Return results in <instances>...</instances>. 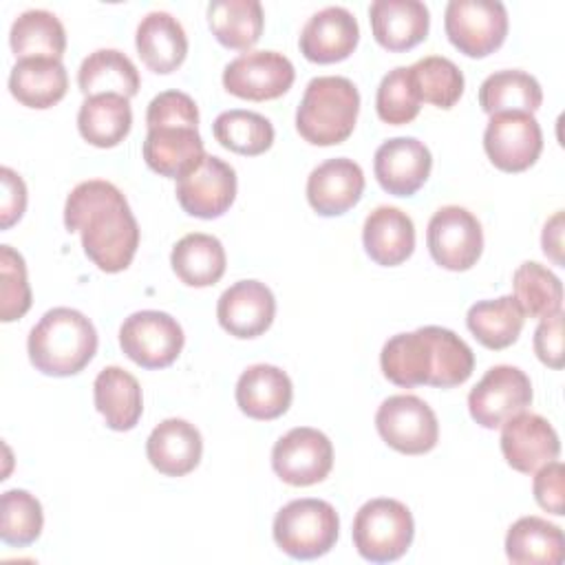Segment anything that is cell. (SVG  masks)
Wrapping results in <instances>:
<instances>
[{
	"instance_id": "obj_1",
	"label": "cell",
	"mask_w": 565,
	"mask_h": 565,
	"mask_svg": "<svg viewBox=\"0 0 565 565\" xmlns=\"http://www.w3.org/2000/svg\"><path fill=\"white\" fill-rule=\"evenodd\" d=\"M64 225L79 232L84 254L106 274L124 271L137 254V218L124 192L110 181L77 183L64 203Z\"/></svg>"
},
{
	"instance_id": "obj_2",
	"label": "cell",
	"mask_w": 565,
	"mask_h": 565,
	"mask_svg": "<svg viewBox=\"0 0 565 565\" xmlns=\"http://www.w3.org/2000/svg\"><path fill=\"white\" fill-rule=\"evenodd\" d=\"M380 366L384 377L402 388L422 384L452 388L472 375L475 353L455 331L428 324L388 338Z\"/></svg>"
},
{
	"instance_id": "obj_3",
	"label": "cell",
	"mask_w": 565,
	"mask_h": 565,
	"mask_svg": "<svg viewBox=\"0 0 565 565\" xmlns=\"http://www.w3.org/2000/svg\"><path fill=\"white\" fill-rule=\"evenodd\" d=\"M26 351L31 364L53 377L79 373L97 351V331L77 309L53 307L29 331Z\"/></svg>"
},
{
	"instance_id": "obj_4",
	"label": "cell",
	"mask_w": 565,
	"mask_h": 565,
	"mask_svg": "<svg viewBox=\"0 0 565 565\" xmlns=\"http://www.w3.org/2000/svg\"><path fill=\"white\" fill-rule=\"evenodd\" d=\"M360 113V93L342 75L313 77L296 110V130L313 146H335L349 139Z\"/></svg>"
},
{
	"instance_id": "obj_5",
	"label": "cell",
	"mask_w": 565,
	"mask_h": 565,
	"mask_svg": "<svg viewBox=\"0 0 565 565\" xmlns=\"http://www.w3.org/2000/svg\"><path fill=\"white\" fill-rule=\"evenodd\" d=\"M274 541L291 558L311 561L324 556L338 541L340 519L322 499H296L282 505L274 519Z\"/></svg>"
},
{
	"instance_id": "obj_6",
	"label": "cell",
	"mask_w": 565,
	"mask_h": 565,
	"mask_svg": "<svg viewBox=\"0 0 565 565\" xmlns=\"http://www.w3.org/2000/svg\"><path fill=\"white\" fill-rule=\"evenodd\" d=\"M353 545L371 563H391L404 556L415 536L411 510L397 499H371L353 519Z\"/></svg>"
},
{
	"instance_id": "obj_7",
	"label": "cell",
	"mask_w": 565,
	"mask_h": 565,
	"mask_svg": "<svg viewBox=\"0 0 565 565\" xmlns=\"http://www.w3.org/2000/svg\"><path fill=\"white\" fill-rule=\"evenodd\" d=\"M444 26L450 44L463 55L486 57L508 35V11L499 0H450Z\"/></svg>"
},
{
	"instance_id": "obj_8",
	"label": "cell",
	"mask_w": 565,
	"mask_h": 565,
	"mask_svg": "<svg viewBox=\"0 0 565 565\" xmlns=\"http://www.w3.org/2000/svg\"><path fill=\"white\" fill-rule=\"evenodd\" d=\"M183 342L181 324L166 311H135L119 327L121 351L143 369L170 366L179 358Z\"/></svg>"
},
{
	"instance_id": "obj_9",
	"label": "cell",
	"mask_w": 565,
	"mask_h": 565,
	"mask_svg": "<svg viewBox=\"0 0 565 565\" xmlns=\"http://www.w3.org/2000/svg\"><path fill=\"white\" fill-rule=\"evenodd\" d=\"M380 437L397 452L424 455L437 446L439 424L433 408L417 395H391L375 413Z\"/></svg>"
},
{
	"instance_id": "obj_10",
	"label": "cell",
	"mask_w": 565,
	"mask_h": 565,
	"mask_svg": "<svg viewBox=\"0 0 565 565\" xmlns=\"http://www.w3.org/2000/svg\"><path fill=\"white\" fill-rule=\"evenodd\" d=\"M426 245L439 267L466 271L477 265L483 252V230L466 207L444 205L428 221Z\"/></svg>"
},
{
	"instance_id": "obj_11",
	"label": "cell",
	"mask_w": 565,
	"mask_h": 565,
	"mask_svg": "<svg viewBox=\"0 0 565 565\" xmlns=\"http://www.w3.org/2000/svg\"><path fill=\"white\" fill-rule=\"evenodd\" d=\"M532 404V382L510 364H497L486 371L468 395L470 417L483 428H501L510 417Z\"/></svg>"
},
{
	"instance_id": "obj_12",
	"label": "cell",
	"mask_w": 565,
	"mask_h": 565,
	"mask_svg": "<svg viewBox=\"0 0 565 565\" xmlns=\"http://www.w3.org/2000/svg\"><path fill=\"white\" fill-rule=\"evenodd\" d=\"M488 159L503 172H523L536 163L543 150V132L532 113H497L483 132Z\"/></svg>"
},
{
	"instance_id": "obj_13",
	"label": "cell",
	"mask_w": 565,
	"mask_h": 565,
	"mask_svg": "<svg viewBox=\"0 0 565 565\" xmlns=\"http://www.w3.org/2000/svg\"><path fill=\"white\" fill-rule=\"evenodd\" d=\"M271 468L289 486L320 483L333 468V446L318 428H291L274 444Z\"/></svg>"
},
{
	"instance_id": "obj_14",
	"label": "cell",
	"mask_w": 565,
	"mask_h": 565,
	"mask_svg": "<svg viewBox=\"0 0 565 565\" xmlns=\"http://www.w3.org/2000/svg\"><path fill=\"white\" fill-rule=\"evenodd\" d=\"M294 77V64L282 53L247 51L225 66L223 86L241 99L265 102L285 95L291 88Z\"/></svg>"
},
{
	"instance_id": "obj_15",
	"label": "cell",
	"mask_w": 565,
	"mask_h": 565,
	"mask_svg": "<svg viewBox=\"0 0 565 565\" xmlns=\"http://www.w3.org/2000/svg\"><path fill=\"white\" fill-rule=\"evenodd\" d=\"M177 201L190 216L218 218L236 199V172L221 157L205 154L177 179Z\"/></svg>"
},
{
	"instance_id": "obj_16",
	"label": "cell",
	"mask_w": 565,
	"mask_h": 565,
	"mask_svg": "<svg viewBox=\"0 0 565 565\" xmlns=\"http://www.w3.org/2000/svg\"><path fill=\"white\" fill-rule=\"evenodd\" d=\"M501 452L510 468L534 475L541 466L554 461L561 441L554 426L536 413H519L501 426Z\"/></svg>"
},
{
	"instance_id": "obj_17",
	"label": "cell",
	"mask_w": 565,
	"mask_h": 565,
	"mask_svg": "<svg viewBox=\"0 0 565 565\" xmlns=\"http://www.w3.org/2000/svg\"><path fill=\"white\" fill-rule=\"evenodd\" d=\"M430 150L415 137H393L373 157L375 179L393 196H413L430 177Z\"/></svg>"
},
{
	"instance_id": "obj_18",
	"label": "cell",
	"mask_w": 565,
	"mask_h": 565,
	"mask_svg": "<svg viewBox=\"0 0 565 565\" xmlns=\"http://www.w3.org/2000/svg\"><path fill=\"white\" fill-rule=\"evenodd\" d=\"M276 316V298L260 280H238L227 287L216 302L218 324L234 338H256L265 333Z\"/></svg>"
},
{
	"instance_id": "obj_19",
	"label": "cell",
	"mask_w": 565,
	"mask_h": 565,
	"mask_svg": "<svg viewBox=\"0 0 565 565\" xmlns=\"http://www.w3.org/2000/svg\"><path fill=\"white\" fill-rule=\"evenodd\" d=\"M360 40L355 15L344 7H324L316 11L300 31V53L316 64L347 60Z\"/></svg>"
},
{
	"instance_id": "obj_20",
	"label": "cell",
	"mask_w": 565,
	"mask_h": 565,
	"mask_svg": "<svg viewBox=\"0 0 565 565\" xmlns=\"http://www.w3.org/2000/svg\"><path fill=\"white\" fill-rule=\"evenodd\" d=\"M141 152L150 170L170 179L183 177L205 157L199 128L188 124L150 126Z\"/></svg>"
},
{
	"instance_id": "obj_21",
	"label": "cell",
	"mask_w": 565,
	"mask_h": 565,
	"mask_svg": "<svg viewBox=\"0 0 565 565\" xmlns=\"http://www.w3.org/2000/svg\"><path fill=\"white\" fill-rule=\"evenodd\" d=\"M364 192L362 168L347 157L327 159L307 179V201L320 216H340L351 210Z\"/></svg>"
},
{
	"instance_id": "obj_22",
	"label": "cell",
	"mask_w": 565,
	"mask_h": 565,
	"mask_svg": "<svg viewBox=\"0 0 565 565\" xmlns=\"http://www.w3.org/2000/svg\"><path fill=\"white\" fill-rule=\"evenodd\" d=\"M373 38L386 51H408L428 35L430 13L419 0H375L369 7Z\"/></svg>"
},
{
	"instance_id": "obj_23",
	"label": "cell",
	"mask_w": 565,
	"mask_h": 565,
	"mask_svg": "<svg viewBox=\"0 0 565 565\" xmlns=\"http://www.w3.org/2000/svg\"><path fill=\"white\" fill-rule=\"evenodd\" d=\"M146 455L154 470L166 477L192 472L203 455V439L194 424L170 417L152 428L146 441Z\"/></svg>"
},
{
	"instance_id": "obj_24",
	"label": "cell",
	"mask_w": 565,
	"mask_h": 565,
	"mask_svg": "<svg viewBox=\"0 0 565 565\" xmlns=\"http://www.w3.org/2000/svg\"><path fill=\"white\" fill-rule=\"evenodd\" d=\"M294 399L289 375L274 364L247 366L236 382V404L252 419H276Z\"/></svg>"
},
{
	"instance_id": "obj_25",
	"label": "cell",
	"mask_w": 565,
	"mask_h": 565,
	"mask_svg": "<svg viewBox=\"0 0 565 565\" xmlns=\"http://www.w3.org/2000/svg\"><path fill=\"white\" fill-rule=\"evenodd\" d=\"M362 243L373 263L382 267L402 265L415 249L413 218L399 207L380 205L364 221Z\"/></svg>"
},
{
	"instance_id": "obj_26",
	"label": "cell",
	"mask_w": 565,
	"mask_h": 565,
	"mask_svg": "<svg viewBox=\"0 0 565 565\" xmlns=\"http://www.w3.org/2000/svg\"><path fill=\"white\" fill-rule=\"evenodd\" d=\"M135 44L143 64L161 75L177 71L188 55L185 31L168 11L146 13L137 26Z\"/></svg>"
},
{
	"instance_id": "obj_27",
	"label": "cell",
	"mask_w": 565,
	"mask_h": 565,
	"mask_svg": "<svg viewBox=\"0 0 565 565\" xmlns=\"http://www.w3.org/2000/svg\"><path fill=\"white\" fill-rule=\"evenodd\" d=\"M93 399L106 426L113 430H130L143 413L141 386L132 373L121 366H106L93 382Z\"/></svg>"
},
{
	"instance_id": "obj_28",
	"label": "cell",
	"mask_w": 565,
	"mask_h": 565,
	"mask_svg": "<svg viewBox=\"0 0 565 565\" xmlns=\"http://www.w3.org/2000/svg\"><path fill=\"white\" fill-rule=\"evenodd\" d=\"M68 88V75L60 60L53 57H29L18 60L9 73L11 95L29 108L55 106Z\"/></svg>"
},
{
	"instance_id": "obj_29",
	"label": "cell",
	"mask_w": 565,
	"mask_h": 565,
	"mask_svg": "<svg viewBox=\"0 0 565 565\" xmlns=\"http://www.w3.org/2000/svg\"><path fill=\"white\" fill-rule=\"evenodd\" d=\"M563 554V530L541 516H521L505 534V556L514 565H558Z\"/></svg>"
},
{
	"instance_id": "obj_30",
	"label": "cell",
	"mask_w": 565,
	"mask_h": 565,
	"mask_svg": "<svg viewBox=\"0 0 565 565\" xmlns=\"http://www.w3.org/2000/svg\"><path fill=\"white\" fill-rule=\"evenodd\" d=\"M132 126V108L128 97L115 93L90 95L82 102L77 113L79 135L97 148H115L121 143Z\"/></svg>"
},
{
	"instance_id": "obj_31",
	"label": "cell",
	"mask_w": 565,
	"mask_h": 565,
	"mask_svg": "<svg viewBox=\"0 0 565 565\" xmlns=\"http://www.w3.org/2000/svg\"><path fill=\"white\" fill-rule=\"evenodd\" d=\"M170 265L188 287H210L225 274V249L212 234L192 232L179 238L170 254Z\"/></svg>"
},
{
	"instance_id": "obj_32",
	"label": "cell",
	"mask_w": 565,
	"mask_h": 565,
	"mask_svg": "<svg viewBox=\"0 0 565 565\" xmlns=\"http://www.w3.org/2000/svg\"><path fill=\"white\" fill-rule=\"evenodd\" d=\"M207 24L223 46L247 51L263 35L265 13L258 0H212L207 4Z\"/></svg>"
},
{
	"instance_id": "obj_33",
	"label": "cell",
	"mask_w": 565,
	"mask_h": 565,
	"mask_svg": "<svg viewBox=\"0 0 565 565\" xmlns=\"http://www.w3.org/2000/svg\"><path fill=\"white\" fill-rule=\"evenodd\" d=\"M77 84L86 97L115 93L130 99L137 95L141 82L139 71L128 55L117 49H97L82 62Z\"/></svg>"
},
{
	"instance_id": "obj_34",
	"label": "cell",
	"mask_w": 565,
	"mask_h": 565,
	"mask_svg": "<svg viewBox=\"0 0 565 565\" xmlns=\"http://www.w3.org/2000/svg\"><path fill=\"white\" fill-rule=\"evenodd\" d=\"M466 324L479 344L499 351L516 342L525 313L514 296H499L475 302L466 313Z\"/></svg>"
},
{
	"instance_id": "obj_35",
	"label": "cell",
	"mask_w": 565,
	"mask_h": 565,
	"mask_svg": "<svg viewBox=\"0 0 565 565\" xmlns=\"http://www.w3.org/2000/svg\"><path fill=\"white\" fill-rule=\"evenodd\" d=\"M9 44L18 60H60L66 51V31L55 13L46 9H29L13 20L9 31Z\"/></svg>"
},
{
	"instance_id": "obj_36",
	"label": "cell",
	"mask_w": 565,
	"mask_h": 565,
	"mask_svg": "<svg viewBox=\"0 0 565 565\" xmlns=\"http://www.w3.org/2000/svg\"><path fill=\"white\" fill-rule=\"evenodd\" d=\"M543 102V90L536 77L525 71L508 68L488 75L479 86V106L488 115L497 113H534Z\"/></svg>"
},
{
	"instance_id": "obj_37",
	"label": "cell",
	"mask_w": 565,
	"mask_h": 565,
	"mask_svg": "<svg viewBox=\"0 0 565 565\" xmlns=\"http://www.w3.org/2000/svg\"><path fill=\"white\" fill-rule=\"evenodd\" d=\"M214 139L236 154L256 157L271 148L274 126L271 121L254 110L232 108L221 113L212 124Z\"/></svg>"
},
{
	"instance_id": "obj_38",
	"label": "cell",
	"mask_w": 565,
	"mask_h": 565,
	"mask_svg": "<svg viewBox=\"0 0 565 565\" xmlns=\"http://www.w3.org/2000/svg\"><path fill=\"white\" fill-rule=\"evenodd\" d=\"M512 291L523 313L545 318L563 307V285L556 274L534 260H525L512 274Z\"/></svg>"
},
{
	"instance_id": "obj_39",
	"label": "cell",
	"mask_w": 565,
	"mask_h": 565,
	"mask_svg": "<svg viewBox=\"0 0 565 565\" xmlns=\"http://www.w3.org/2000/svg\"><path fill=\"white\" fill-rule=\"evenodd\" d=\"M408 68L419 99L437 108H452L459 102L463 93V73L452 60L428 55Z\"/></svg>"
},
{
	"instance_id": "obj_40",
	"label": "cell",
	"mask_w": 565,
	"mask_h": 565,
	"mask_svg": "<svg viewBox=\"0 0 565 565\" xmlns=\"http://www.w3.org/2000/svg\"><path fill=\"white\" fill-rule=\"evenodd\" d=\"M44 525L40 501L26 490H7L0 497V539L7 545H31Z\"/></svg>"
},
{
	"instance_id": "obj_41",
	"label": "cell",
	"mask_w": 565,
	"mask_h": 565,
	"mask_svg": "<svg viewBox=\"0 0 565 565\" xmlns=\"http://www.w3.org/2000/svg\"><path fill=\"white\" fill-rule=\"evenodd\" d=\"M419 104L422 99L408 66H397L382 77L375 95V110L384 124L402 126L413 121L419 115Z\"/></svg>"
},
{
	"instance_id": "obj_42",
	"label": "cell",
	"mask_w": 565,
	"mask_h": 565,
	"mask_svg": "<svg viewBox=\"0 0 565 565\" xmlns=\"http://www.w3.org/2000/svg\"><path fill=\"white\" fill-rule=\"evenodd\" d=\"M31 309L26 265L11 245H0V320H20Z\"/></svg>"
},
{
	"instance_id": "obj_43",
	"label": "cell",
	"mask_w": 565,
	"mask_h": 565,
	"mask_svg": "<svg viewBox=\"0 0 565 565\" xmlns=\"http://www.w3.org/2000/svg\"><path fill=\"white\" fill-rule=\"evenodd\" d=\"M157 124H188L199 128V108L188 93L163 90L148 104L146 126Z\"/></svg>"
},
{
	"instance_id": "obj_44",
	"label": "cell",
	"mask_w": 565,
	"mask_h": 565,
	"mask_svg": "<svg viewBox=\"0 0 565 565\" xmlns=\"http://www.w3.org/2000/svg\"><path fill=\"white\" fill-rule=\"evenodd\" d=\"M563 481H565V468L561 461H550L545 466H541L534 472V499L536 503L545 510L552 512L556 516L565 514V494H563Z\"/></svg>"
},
{
	"instance_id": "obj_45",
	"label": "cell",
	"mask_w": 565,
	"mask_h": 565,
	"mask_svg": "<svg viewBox=\"0 0 565 565\" xmlns=\"http://www.w3.org/2000/svg\"><path fill=\"white\" fill-rule=\"evenodd\" d=\"M534 353L550 369H563V311L541 318L534 331Z\"/></svg>"
},
{
	"instance_id": "obj_46",
	"label": "cell",
	"mask_w": 565,
	"mask_h": 565,
	"mask_svg": "<svg viewBox=\"0 0 565 565\" xmlns=\"http://www.w3.org/2000/svg\"><path fill=\"white\" fill-rule=\"evenodd\" d=\"M2 179V201H0V227L9 230L13 223H18L26 210V185L22 177L11 170L2 168L0 170Z\"/></svg>"
},
{
	"instance_id": "obj_47",
	"label": "cell",
	"mask_w": 565,
	"mask_h": 565,
	"mask_svg": "<svg viewBox=\"0 0 565 565\" xmlns=\"http://www.w3.org/2000/svg\"><path fill=\"white\" fill-rule=\"evenodd\" d=\"M541 245L545 256L563 267V212H554L552 218H547L545 227H543V236H541Z\"/></svg>"
}]
</instances>
